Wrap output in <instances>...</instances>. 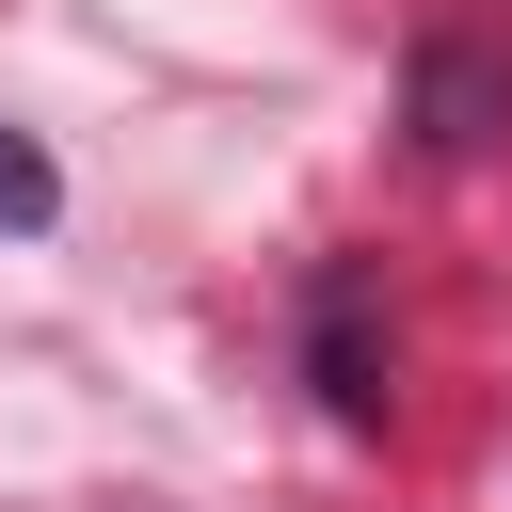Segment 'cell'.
<instances>
[{"mask_svg": "<svg viewBox=\"0 0 512 512\" xmlns=\"http://www.w3.org/2000/svg\"><path fill=\"white\" fill-rule=\"evenodd\" d=\"M48 208H64V176H48V144H16V128H0V224H16V240H32V224H48Z\"/></svg>", "mask_w": 512, "mask_h": 512, "instance_id": "cell-2", "label": "cell"}, {"mask_svg": "<svg viewBox=\"0 0 512 512\" xmlns=\"http://www.w3.org/2000/svg\"><path fill=\"white\" fill-rule=\"evenodd\" d=\"M416 144L432 160H496L512 144V16L496 0H432V32H416Z\"/></svg>", "mask_w": 512, "mask_h": 512, "instance_id": "cell-1", "label": "cell"}]
</instances>
